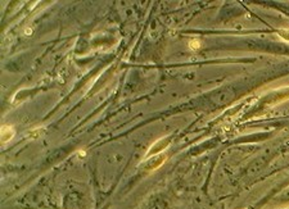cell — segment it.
Listing matches in <instances>:
<instances>
[{"instance_id": "obj_3", "label": "cell", "mask_w": 289, "mask_h": 209, "mask_svg": "<svg viewBox=\"0 0 289 209\" xmlns=\"http://www.w3.org/2000/svg\"><path fill=\"white\" fill-rule=\"evenodd\" d=\"M14 135H16V131L10 126H3L1 127V144H7L8 141H10Z\"/></svg>"}, {"instance_id": "obj_2", "label": "cell", "mask_w": 289, "mask_h": 209, "mask_svg": "<svg viewBox=\"0 0 289 209\" xmlns=\"http://www.w3.org/2000/svg\"><path fill=\"white\" fill-rule=\"evenodd\" d=\"M166 159H167V155L162 154V153H161V154L154 155L153 158H149V159L146 160V164H145L146 171H154V169L159 168L163 163H165Z\"/></svg>"}, {"instance_id": "obj_4", "label": "cell", "mask_w": 289, "mask_h": 209, "mask_svg": "<svg viewBox=\"0 0 289 209\" xmlns=\"http://www.w3.org/2000/svg\"><path fill=\"white\" fill-rule=\"evenodd\" d=\"M201 46V41L198 39H192L190 41H189V48H190L192 50H198Z\"/></svg>"}, {"instance_id": "obj_1", "label": "cell", "mask_w": 289, "mask_h": 209, "mask_svg": "<svg viewBox=\"0 0 289 209\" xmlns=\"http://www.w3.org/2000/svg\"><path fill=\"white\" fill-rule=\"evenodd\" d=\"M170 141H171L170 139L165 137V139L158 140L157 143H154V144L152 145V146H150L149 151L145 154V159H149L150 157H154V155H157V154H161V151H162V150H165V149L170 145Z\"/></svg>"}]
</instances>
